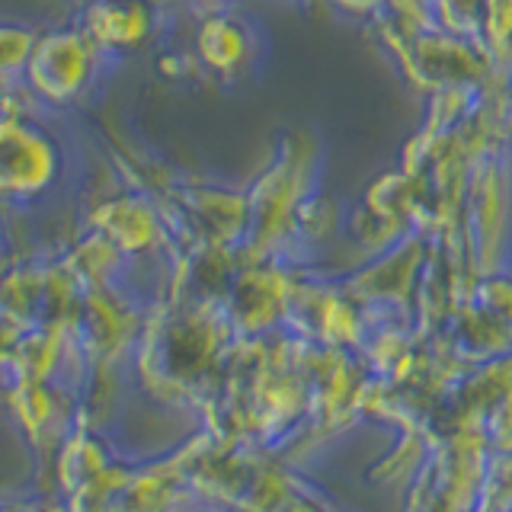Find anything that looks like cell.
Listing matches in <instances>:
<instances>
[{
    "label": "cell",
    "instance_id": "cell-1",
    "mask_svg": "<svg viewBox=\"0 0 512 512\" xmlns=\"http://www.w3.org/2000/svg\"><path fill=\"white\" fill-rule=\"evenodd\" d=\"M106 52L96 45L84 26H52L36 32L20 80L45 112L77 106L103 74Z\"/></svg>",
    "mask_w": 512,
    "mask_h": 512
},
{
    "label": "cell",
    "instance_id": "cell-2",
    "mask_svg": "<svg viewBox=\"0 0 512 512\" xmlns=\"http://www.w3.org/2000/svg\"><path fill=\"white\" fill-rule=\"evenodd\" d=\"M64 144L36 112L0 116V202L23 205L55 192L64 176Z\"/></svg>",
    "mask_w": 512,
    "mask_h": 512
},
{
    "label": "cell",
    "instance_id": "cell-3",
    "mask_svg": "<svg viewBox=\"0 0 512 512\" xmlns=\"http://www.w3.org/2000/svg\"><path fill=\"white\" fill-rule=\"evenodd\" d=\"M87 228L100 231L125 256H144L157 250L170 234V224L160 205L148 192L125 189L96 202L87 215Z\"/></svg>",
    "mask_w": 512,
    "mask_h": 512
},
{
    "label": "cell",
    "instance_id": "cell-4",
    "mask_svg": "<svg viewBox=\"0 0 512 512\" xmlns=\"http://www.w3.org/2000/svg\"><path fill=\"white\" fill-rule=\"evenodd\" d=\"M170 231L192 234L202 247H228L234 237L250 231V202L221 189H183L164 205Z\"/></svg>",
    "mask_w": 512,
    "mask_h": 512
},
{
    "label": "cell",
    "instance_id": "cell-5",
    "mask_svg": "<svg viewBox=\"0 0 512 512\" xmlns=\"http://www.w3.org/2000/svg\"><path fill=\"white\" fill-rule=\"evenodd\" d=\"M77 23L112 58L148 45L157 29V13L148 0H87Z\"/></svg>",
    "mask_w": 512,
    "mask_h": 512
},
{
    "label": "cell",
    "instance_id": "cell-6",
    "mask_svg": "<svg viewBox=\"0 0 512 512\" xmlns=\"http://www.w3.org/2000/svg\"><path fill=\"white\" fill-rule=\"evenodd\" d=\"M253 45H256L253 26L240 13L221 7L208 10L196 26V36H192L196 61L221 77L244 71L253 55Z\"/></svg>",
    "mask_w": 512,
    "mask_h": 512
},
{
    "label": "cell",
    "instance_id": "cell-7",
    "mask_svg": "<svg viewBox=\"0 0 512 512\" xmlns=\"http://www.w3.org/2000/svg\"><path fill=\"white\" fill-rule=\"evenodd\" d=\"M237 304L244 314V324H263L269 314L276 311V304L282 301V282L276 276H244L237 285Z\"/></svg>",
    "mask_w": 512,
    "mask_h": 512
},
{
    "label": "cell",
    "instance_id": "cell-8",
    "mask_svg": "<svg viewBox=\"0 0 512 512\" xmlns=\"http://www.w3.org/2000/svg\"><path fill=\"white\" fill-rule=\"evenodd\" d=\"M36 32L20 23H0V77H20Z\"/></svg>",
    "mask_w": 512,
    "mask_h": 512
},
{
    "label": "cell",
    "instance_id": "cell-9",
    "mask_svg": "<svg viewBox=\"0 0 512 512\" xmlns=\"http://www.w3.org/2000/svg\"><path fill=\"white\" fill-rule=\"evenodd\" d=\"M493 429H496V442L503 448H512V394L503 400V407L493 420Z\"/></svg>",
    "mask_w": 512,
    "mask_h": 512
},
{
    "label": "cell",
    "instance_id": "cell-10",
    "mask_svg": "<svg viewBox=\"0 0 512 512\" xmlns=\"http://www.w3.org/2000/svg\"><path fill=\"white\" fill-rule=\"evenodd\" d=\"M496 477H500V480H496V493H500V500H490L487 506H493V503H509L512 500V458H506V461H500V464H496Z\"/></svg>",
    "mask_w": 512,
    "mask_h": 512
},
{
    "label": "cell",
    "instance_id": "cell-11",
    "mask_svg": "<svg viewBox=\"0 0 512 512\" xmlns=\"http://www.w3.org/2000/svg\"><path fill=\"white\" fill-rule=\"evenodd\" d=\"M192 4H202V7H221L224 0H192Z\"/></svg>",
    "mask_w": 512,
    "mask_h": 512
},
{
    "label": "cell",
    "instance_id": "cell-12",
    "mask_svg": "<svg viewBox=\"0 0 512 512\" xmlns=\"http://www.w3.org/2000/svg\"><path fill=\"white\" fill-rule=\"evenodd\" d=\"M7 266H10V260H7L4 253H0V276H4V272H7Z\"/></svg>",
    "mask_w": 512,
    "mask_h": 512
},
{
    "label": "cell",
    "instance_id": "cell-13",
    "mask_svg": "<svg viewBox=\"0 0 512 512\" xmlns=\"http://www.w3.org/2000/svg\"><path fill=\"white\" fill-rule=\"evenodd\" d=\"M292 512H311V509H304V506H298V509H292Z\"/></svg>",
    "mask_w": 512,
    "mask_h": 512
}]
</instances>
